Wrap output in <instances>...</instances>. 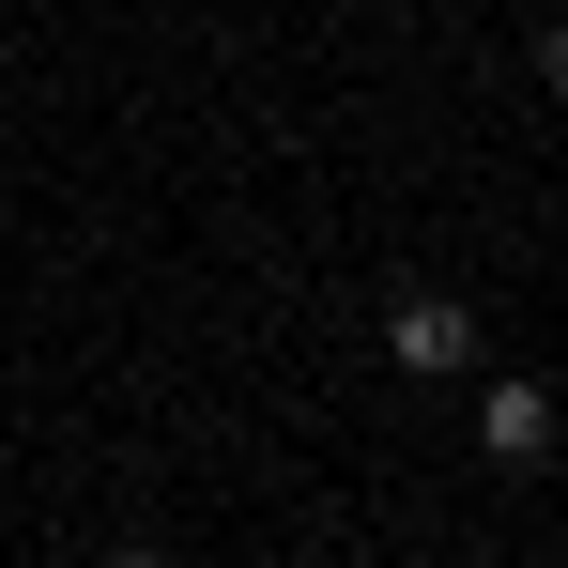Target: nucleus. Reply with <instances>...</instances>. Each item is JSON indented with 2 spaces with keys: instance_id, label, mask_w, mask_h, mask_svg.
Returning <instances> with one entry per match:
<instances>
[{
  "instance_id": "obj_1",
  "label": "nucleus",
  "mask_w": 568,
  "mask_h": 568,
  "mask_svg": "<svg viewBox=\"0 0 568 568\" xmlns=\"http://www.w3.org/2000/svg\"><path fill=\"white\" fill-rule=\"evenodd\" d=\"M384 354H399V369H462V354H476V323L446 307V292H399V307H384Z\"/></svg>"
},
{
  "instance_id": "obj_2",
  "label": "nucleus",
  "mask_w": 568,
  "mask_h": 568,
  "mask_svg": "<svg viewBox=\"0 0 568 568\" xmlns=\"http://www.w3.org/2000/svg\"><path fill=\"white\" fill-rule=\"evenodd\" d=\"M476 446H491V462H538V446H554V384H491V399H476Z\"/></svg>"
},
{
  "instance_id": "obj_3",
  "label": "nucleus",
  "mask_w": 568,
  "mask_h": 568,
  "mask_svg": "<svg viewBox=\"0 0 568 568\" xmlns=\"http://www.w3.org/2000/svg\"><path fill=\"white\" fill-rule=\"evenodd\" d=\"M538 93H568V31H538Z\"/></svg>"
},
{
  "instance_id": "obj_4",
  "label": "nucleus",
  "mask_w": 568,
  "mask_h": 568,
  "mask_svg": "<svg viewBox=\"0 0 568 568\" xmlns=\"http://www.w3.org/2000/svg\"><path fill=\"white\" fill-rule=\"evenodd\" d=\"M108 568H154V554H108Z\"/></svg>"
}]
</instances>
